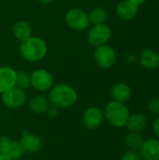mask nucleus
<instances>
[{
    "instance_id": "f257e3e1",
    "label": "nucleus",
    "mask_w": 159,
    "mask_h": 160,
    "mask_svg": "<svg viewBox=\"0 0 159 160\" xmlns=\"http://www.w3.org/2000/svg\"><path fill=\"white\" fill-rule=\"evenodd\" d=\"M48 98L52 106L58 109H67L76 103L78 94L72 86L61 83L50 89Z\"/></svg>"
},
{
    "instance_id": "f03ea898",
    "label": "nucleus",
    "mask_w": 159,
    "mask_h": 160,
    "mask_svg": "<svg viewBox=\"0 0 159 160\" xmlns=\"http://www.w3.org/2000/svg\"><path fill=\"white\" fill-rule=\"evenodd\" d=\"M19 52L21 56L28 62H38L42 60L48 52L46 42L38 37H31L21 42Z\"/></svg>"
},
{
    "instance_id": "7ed1b4c3",
    "label": "nucleus",
    "mask_w": 159,
    "mask_h": 160,
    "mask_svg": "<svg viewBox=\"0 0 159 160\" xmlns=\"http://www.w3.org/2000/svg\"><path fill=\"white\" fill-rule=\"evenodd\" d=\"M130 115L127 106L119 101H110L104 110V116L107 121L115 128H124Z\"/></svg>"
},
{
    "instance_id": "20e7f679",
    "label": "nucleus",
    "mask_w": 159,
    "mask_h": 160,
    "mask_svg": "<svg viewBox=\"0 0 159 160\" xmlns=\"http://www.w3.org/2000/svg\"><path fill=\"white\" fill-rule=\"evenodd\" d=\"M67 25L75 31H83L90 25L88 13L82 8H70L65 16Z\"/></svg>"
},
{
    "instance_id": "39448f33",
    "label": "nucleus",
    "mask_w": 159,
    "mask_h": 160,
    "mask_svg": "<svg viewBox=\"0 0 159 160\" xmlns=\"http://www.w3.org/2000/svg\"><path fill=\"white\" fill-rule=\"evenodd\" d=\"M112 37V29L106 23L93 25L87 33V41L94 47L105 45Z\"/></svg>"
},
{
    "instance_id": "423d86ee",
    "label": "nucleus",
    "mask_w": 159,
    "mask_h": 160,
    "mask_svg": "<svg viewBox=\"0 0 159 160\" xmlns=\"http://www.w3.org/2000/svg\"><path fill=\"white\" fill-rule=\"evenodd\" d=\"M96 64L101 68H111L116 62L115 51L109 45H101L96 47L94 52Z\"/></svg>"
},
{
    "instance_id": "0eeeda50",
    "label": "nucleus",
    "mask_w": 159,
    "mask_h": 160,
    "mask_svg": "<svg viewBox=\"0 0 159 160\" xmlns=\"http://www.w3.org/2000/svg\"><path fill=\"white\" fill-rule=\"evenodd\" d=\"M31 86L38 92H46L52 87L53 79L52 74L44 69L38 68L31 74Z\"/></svg>"
},
{
    "instance_id": "6e6552de",
    "label": "nucleus",
    "mask_w": 159,
    "mask_h": 160,
    "mask_svg": "<svg viewBox=\"0 0 159 160\" xmlns=\"http://www.w3.org/2000/svg\"><path fill=\"white\" fill-rule=\"evenodd\" d=\"M2 102L8 109H18L26 101V94L23 89L17 86L12 87L2 94Z\"/></svg>"
},
{
    "instance_id": "1a4fd4ad",
    "label": "nucleus",
    "mask_w": 159,
    "mask_h": 160,
    "mask_svg": "<svg viewBox=\"0 0 159 160\" xmlns=\"http://www.w3.org/2000/svg\"><path fill=\"white\" fill-rule=\"evenodd\" d=\"M103 112L97 107H90L86 109L82 114V123L88 129H96L103 122Z\"/></svg>"
},
{
    "instance_id": "9d476101",
    "label": "nucleus",
    "mask_w": 159,
    "mask_h": 160,
    "mask_svg": "<svg viewBox=\"0 0 159 160\" xmlns=\"http://www.w3.org/2000/svg\"><path fill=\"white\" fill-rule=\"evenodd\" d=\"M20 143L22 144L25 153H29V154L37 153L42 148L41 139L35 134L29 133L28 131L22 132V138L20 140Z\"/></svg>"
},
{
    "instance_id": "9b49d317",
    "label": "nucleus",
    "mask_w": 159,
    "mask_h": 160,
    "mask_svg": "<svg viewBox=\"0 0 159 160\" xmlns=\"http://www.w3.org/2000/svg\"><path fill=\"white\" fill-rule=\"evenodd\" d=\"M139 5L131 0H123L116 6L115 12L120 19L124 21H129L135 18L139 11Z\"/></svg>"
},
{
    "instance_id": "f8f14e48",
    "label": "nucleus",
    "mask_w": 159,
    "mask_h": 160,
    "mask_svg": "<svg viewBox=\"0 0 159 160\" xmlns=\"http://www.w3.org/2000/svg\"><path fill=\"white\" fill-rule=\"evenodd\" d=\"M142 160H159V140L149 139L143 142L140 148Z\"/></svg>"
},
{
    "instance_id": "ddd939ff",
    "label": "nucleus",
    "mask_w": 159,
    "mask_h": 160,
    "mask_svg": "<svg viewBox=\"0 0 159 160\" xmlns=\"http://www.w3.org/2000/svg\"><path fill=\"white\" fill-rule=\"evenodd\" d=\"M16 70L10 67H0V94L15 86Z\"/></svg>"
},
{
    "instance_id": "4468645a",
    "label": "nucleus",
    "mask_w": 159,
    "mask_h": 160,
    "mask_svg": "<svg viewBox=\"0 0 159 160\" xmlns=\"http://www.w3.org/2000/svg\"><path fill=\"white\" fill-rule=\"evenodd\" d=\"M111 97L112 100L119 102H127L131 97V89L130 87L124 82H119L112 86L111 88Z\"/></svg>"
},
{
    "instance_id": "2eb2a0df",
    "label": "nucleus",
    "mask_w": 159,
    "mask_h": 160,
    "mask_svg": "<svg viewBox=\"0 0 159 160\" xmlns=\"http://www.w3.org/2000/svg\"><path fill=\"white\" fill-rule=\"evenodd\" d=\"M148 125L147 117L142 113H134L129 115L126 127L129 131L141 132L146 128Z\"/></svg>"
},
{
    "instance_id": "dca6fc26",
    "label": "nucleus",
    "mask_w": 159,
    "mask_h": 160,
    "mask_svg": "<svg viewBox=\"0 0 159 160\" xmlns=\"http://www.w3.org/2000/svg\"><path fill=\"white\" fill-rule=\"evenodd\" d=\"M12 34L16 39L22 42L32 37V27L26 21H18L12 27Z\"/></svg>"
},
{
    "instance_id": "f3484780",
    "label": "nucleus",
    "mask_w": 159,
    "mask_h": 160,
    "mask_svg": "<svg viewBox=\"0 0 159 160\" xmlns=\"http://www.w3.org/2000/svg\"><path fill=\"white\" fill-rule=\"evenodd\" d=\"M50 106L51 103L49 101V98L43 95H37L33 97L29 101V109L37 114L46 113Z\"/></svg>"
},
{
    "instance_id": "a211bd4d",
    "label": "nucleus",
    "mask_w": 159,
    "mask_h": 160,
    "mask_svg": "<svg viewBox=\"0 0 159 160\" xmlns=\"http://www.w3.org/2000/svg\"><path fill=\"white\" fill-rule=\"evenodd\" d=\"M141 65L148 69H155L159 67V54L153 50L145 49L141 53Z\"/></svg>"
},
{
    "instance_id": "6ab92c4d",
    "label": "nucleus",
    "mask_w": 159,
    "mask_h": 160,
    "mask_svg": "<svg viewBox=\"0 0 159 160\" xmlns=\"http://www.w3.org/2000/svg\"><path fill=\"white\" fill-rule=\"evenodd\" d=\"M125 144L127 145V147L129 150L132 151H137L140 150L141 146L143 143V138L142 136L140 134V132H132L130 131L129 133H127L125 137Z\"/></svg>"
},
{
    "instance_id": "aec40b11",
    "label": "nucleus",
    "mask_w": 159,
    "mask_h": 160,
    "mask_svg": "<svg viewBox=\"0 0 159 160\" xmlns=\"http://www.w3.org/2000/svg\"><path fill=\"white\" fill-rule=\"evenodd\" d=\"M88 17H89L90 24L95 25V24L105 23V22L108 19V14L105 8L101 7H96L88 13Z\"/></svg>"
},
{
    "instance_id": "412c9836",
    "label": "nucleus",
    "mask_w": 159,
    "mask_h": 160,
    "mask_svg": "<svg viewBox=\"0 0 159 160\" xmlns=\"http://www.w3.org/2000/svg\"><path fill=\"white\" fill-rule=\"evenodd\" d=\"M24 154L25 151L23 150L20 142H11L5 155L12 160H18L22 158Z\"/></svg>"
},
{
    "instance_id": "4be33fe9",
    "label": "nucleus",
    "mask_w": 159,
    "mask_h": 160,
    "mask_svg": "<svg viewBox=\"0 0 159 160\" xmlns=\"http://www.w3.org/2000/svg\"><path fill=\"white\" fill-rule=\"evenodd\" d=\"M15 86L21 89H27L31 86V75L22 70L16 71V78H15Z\"/></svg>"
},
{
    "instance_id": "5701e85b",
    "label": "nucleus",
    "mask_w": 159,
    "mask_h": 160,
    "mask_svg": "<svg viewBox=\"0 0 159 160\" xmlns=\"http://www.w3.org/2000/svg\"><path fill=\"white\" fill-rule=\"evenodd\" d=\"M11 141L7 136H0V155H5Z\"/></svg>"
},
{
    "instance_id": "b1692460",
    "label": "nucleus",
    "mask_w": 159,
    "mask_h": 160,
    "mask_svg": "<svg viewBox=\"0 0 159 160\" xmlns=\"http://www.w3.org/2000/svg\"><path fill=\"white\" fill-rule=\"evenodd\" d=\"M148 110L153 114H159V98H156L149 101Z\"/></svg>"
},
{
    "instance_id": "393cba45",
    "label": "nucleus",
    "mask_w": 159,
    "mask_h": 160,
    "mask_svg": "<svg viewBox=\"0 0 159 160\" xmlns=\"http://www.w3.org/2000/svg\"><path fill=\"white\" fill-rule=\"evenodd\" d=\"M121 160H142V157L140 155V153H138L137 151H132L129 150L128 152L125 153L122 157Z\"/></svg>"
},
{
    "instance_id": "a878e982",
    "label": "nucleus",
    "mask_w": 159,
    "mask_h": 160,
    "mask_svg": "<svg viewBox=\"0 0 159 160\" xmlns=\"http://www.w3.org/2000/svg\"><path fill=\"white\" fill-rule=\"evenodd\" d=\"M58 108H56V107H53V106H50V108L48 109V111L46 112V113H47V115H48V117H50V118H55V117H57V115H58Z\"/></svg>"
},
{
    "instance_id": "bb28decb",
    "label": "nucleus",
    "mask_w": 159,
    "mask_h": 160,
    "mask_svg": "<svg viewBox=\"0 0 159 160\" xmlns=\"http://www.w3.org/2000/svg\"><path fill=\"white\" fill-rule=\"evenodd\" d=\"M152 128H153V132L155 134V136L159 140V117H157L152 125Z\"/></svg>"
},
{
    "instance_id": "cd10ccee",
    "label": "nucleus",
    "mask_w": 159,
    "mask_h": 160,
    "mask_svg": "<svg viewBox=\"0 0 159 160\" xmlns=\"http://www.w3.org/2000/svg\"><path fill=\"white\" fill-rule=\"evenodd\" d=\"M131 1L134 2V3H136L137 5L141 6V5H142V4H144L147 0H131Z\"/></svg>"
},
{
    "instance_id": "c85d7f7f",
    "label": "nucleus",
    "mask_w": 159,
    "mask_h": 160,
    "mask_svg": "<svg viewBox=\"0 0 159 160\" xmlns=\"http://www.w3.org/2000/svg\"><path fill=\"white\" fill-rule=\"evenodd\" d=\"M0 160H12L6 155H0Z\"/></svg>"
},
{
    "instance_id": "c756f323",
    "label": "nucleus",
    "mask_w": 159,
    "mask_h": 160,
    "mask_svg": "<svg viewBox=\"0 0 159 160\" xmlns=\"http://www.w3.org/2000/svg\"><path fill=\"white\" fill-rule=\"evenodd\" d=\"M38 2H40L41 4H45V5H47V4L52 3V0H38Z\"/></svg>"
}]
</instances>
